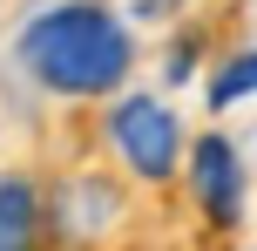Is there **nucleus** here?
<instances>
[{
    "instance_id": "obj_4",
    "label": "nucleus",
    "mask_w": 257,
    "mask_h": 251,
    "mask_svg": "<svg viewBox=\"0 0 257 251\" xmlns=\"http://www.w3.org/2000/svg\"><path fill=\"white\" fill-rule=\"evenodd\" d=\"M34 238V190L21 177H0V244H27Z\"/></svg>"
},
{
    "instance_id": "obj_2",
    "label": "nucleus",
    "mask_w": 257,
    "mask_h": 251,
    "mask_svg": "<svg viewBox=\"0 0 257 251\" xmlns=\"http://www.w3.org/2000/svg\"><path fill=\"white\" fill-rule=\"evenodd\" d=\"M108 136H115V149L128 156V170L149 177V184L176 170V116H169L156 95H128V102H115Z\"/></svg>"
},
{
    "instance_id": "obj_3",
    "label": "nucleus",
    "mask_w": 257,
    "mask_h": 251,
    "mask_svg": "<svg viewBox=\"0 0 257 251\" xmlns=\"http://www.w3.org/2000/svg\"><path fill=\"white\" fill-rule=\"evenodd\" d=\"M190 163H196L190 184H196V197H203L210 224H237V211H244V170H237V149L223 143V136H203Z\"/></svg>"
},
{
    "instance_id": "obj_1",
    "label": "nucleus",
    "mask_w": 257,
    "mask_h": 251,
    "mask_svg": "<svg viewBox=\"0 0 257 251\" xmlns=\"http://www.w3.org/2000/svg\"><path fill=\"white\" fill-rule=\"evenodd\" d=\"M21 61L54 95H108L128 75V27L95 0H61L21 27Z\"/></svg>"
},
{
    "instance_id": "obj_5",
    "label": "nucleus",
    "mask_w": 257,
    "mask_h": 251,
    "mask_svg": "<svg viewBox=\"0 0 257 251\" xmlns=\"http://www.w3.org/2000/svg\"><path fill=\"white\" fill-rule=\"evenodd\" d=\"M244 95H257V54H244V61H230L217 81H210V102L217 109H230V102H244Z\"/></svg>"
}]
</instances>
